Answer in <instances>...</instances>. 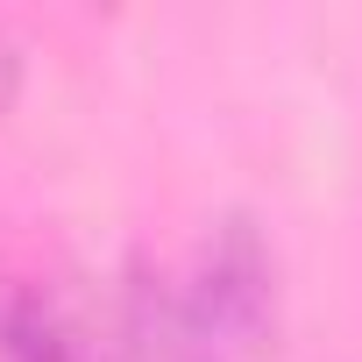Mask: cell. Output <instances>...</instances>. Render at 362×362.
<instances>
[{"mask_svg":"<svg viewBox=\"0 0 362 362\" xmlns=\"http://www.w3.org/2000/svg\"><path fill=\"white\" fill-rule=\"evenodd\" d=\"M15 93H22V43L0 29V114L15 107Z\"/></svg>","mask_w":362,"mask_h":362,"instance_id":"obj_3","label":"cell"},{"mask_svg":"<svg viewBox=\"0 0 362 362\" xmlns=\"http://www.w3.org/2000/svg\"><path fill=\"white\" fill-rule=\"evenodd\" d=\"M0 362H107V327H93L64 291L8 277V298H0Z\"/></svg>","mask_w":362,"mask_h":362,"instance_id":"obj_2","label":"cell"},{"mask_svg":"<svg viewBox=\"0 0 362 362\" xmlns=\"http://www.w3.org/2000/svg\"><path fill=\"white\" fill-rule=\"evenodd\" d=\"M170 298L206 362H263L284 327V284L263 221L256 214L206 221L185 270H170Z\"/></svg>","mask_w":362,"mask_h":362,"instance_id":"obj_1","label":"cell"},{"mask_svg":"<svg viewBox=\"0 0 362 362\" xmlns=\"http://www.w3.org/2000/svg\"><path fill=\"white\" fill-rule=\"evenodd\" d=\"M0 298H8V270H0Z\"/></svg>","mask_w":362,"mask_h":362,"instance_id":"obj_4","label":"cell"}]
</instances>
